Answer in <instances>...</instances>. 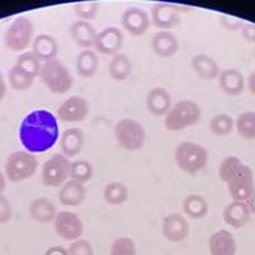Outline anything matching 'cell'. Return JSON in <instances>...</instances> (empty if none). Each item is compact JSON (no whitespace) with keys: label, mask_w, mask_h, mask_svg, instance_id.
I'll return each instance as SVG.
<instances>
[{"label":"cell","mask_w":255,"mask_h":255,"mask_svg":"<svg viewBox=\"0 0 255 255\" xmlns=\"http://www.w3.org/2000/svg\"><path fill=\"white\" fill-rule=\"evenodd\" d=\"M254 58H255V49H254Z\"/></svg>","instance_id":"obj_48"},{"label":"cell","mask_w":255,"mask_h":255,"mask_svg":"<svg viewBox=\"0 0 255 255\" xmlns=\"http://www.w3.org/2000/svg\"><path fill=\"white\" fill-rule=\"evenodd\" d=\"M191 68L204 81H215L221 73L217 61L207 54H198L191 59Z\"/></svg>","instance_id":"obj_26"},{"label":"cell","mask_w":255,"mask_h":255,"mask_svg":"<svg viewBox=\"0 0 255 255\" xmlns=\"http://www.w3.org/2000/svg\"><path fill=\"white\" fill-rule=\"evenodd\" d=\"M190 9L183 5L156 3L151 8V23L161 31H170L181 23V13L189 12Z\"/></svg>","instance_id":"obj_9"},{"label":"cell","mask_w":255,"mask_h":255,"mask_svg":"<svg viewBox=\"0 0 255 255\" xmlns=\"http://www.w3.org/2000/svg\"><path fill=\"white\" fill-rule=\"evenodd\" d=\"M217 79L221 91L227 96L235 97V96L241 95L245 90V77L238 69L229 68V69L222 70Z\"/></svg>","instance_id":"obj_19"},{"label":"cell","mask_w":255,"mask_h":255,"mask_svg":"<svg viewBox=\"0 0 255 255\" xmlns=\"http://www.w3.org/2000/svg\"><path fill=\"white\" fill-rule=\"evenodd\" d=\"M227 189L232 199L236 202H247L255 190L253 168L244 163L238 172L229 180Z\"/></svg>","instance_id":"obj_10"},{"label":"cell","mask_w":255,"mask_h":255,"mask_svg":"<svg viewBox=\"0 0 255 255\" xmlns=\"http://www.w3.org/2000/svg\"><path fill=\"white\" fill-rule=\"evenodd\" d=\"M54 229L59 238L70 243L81 239L84 231L81 217L74 212L69 211L58 212L54 220Z\"/></svg>","instance_id":"obj_11"},{"label":"cell","mask_w":255,"mask_h":255,"mask_svg":"<svg viewBox=\"0 0 255 255\" xmlns=\"http://www.w3.org/2000/svg\"><path fill=\"white\" fill-rule=\"evenodd\" d=\"M32 50L36 55V58L41 63H47V61L55 60L59 52L58 41L52 37L51 35H38L33 38V42L31 45Z\"/></svg>","instance_id":"obj_21"},{"label":"cell","mask_w":255,"mask_h":255,"mask_svg":"<svg viewBox=\"0 0 255 255\" xmlns=\"http://www.w3.org/2000/svg\"><path fill=\"white\" fill-rule=\"evenodd\" d=\"M99 65L100 59L95 50H82L77 56L76 69L78 76L82 78H91L95 76L99 69Z\"/></svg>","instance_id":"obj_27"},{"label":"cell","mask_w":255,"mask_h":255,"mask_svg":"<svg viewBox=\"0 0 255 255\" xmlns=\"http://www.w3.org/2000/svg\"><path fill=\"white\" fill-rule=\"evenodd\" d=\"M174 159L181 171L194 175L202 171L208 163V151L198 143L181 142L175 148Z\"/></svg>","instance_id":"obj_2"},{"label":"cell","mask_w":255,"mask_h":255,"mask_svg":"<svg viewBox=\"0 0 255 255\" xmlns=\"http://www.w3.org/2000/svg\"><path fill=\"white\" fill-rule=\"evenodd\" d=\"M247 84H248V88H249L250 92L255 96V70L252 73V74H250L249 77H248Z\"/></svg>","instance_id":"obj_45"},{"label":"cell","mask_w":255,"mask_h":255,"mask_svg":"<svg viewBox=\"0 0 255 255\" xmlns=\"http://www.w3.org/2000/svg\"><path fill=\"white\" fill-rule=\"evenodd\" d=\"M15 65L19 68H22L23 70H26L27 73H29L31 76L38 77V73H40L41 69V63L36 55L33 54L32 51H26V52H22L19 56H18L17 61H15Z\"/></svg>","instance_id":"obj_37"},{"label":"cell","mask_w":255,"mask_h":255,"mask_svg":"<svg viewBox=\"0 0 255 255\" xmlns=\"http://www.w3.org/2000/svg\"><path fill=\"white\" fill-rule=\"evenodd\" d=\"M19 142L29 153H44L51 149L60 138L58 118L47 110H35L19 125Z\"/></svg>","instance_id":"obj_1"},{"label":"cell","mask_w":255,"mask_h":255,"mask_svg":"<svg viewBox=\"0 0 255 255\" xmlns=\"http://www.w3.org/2000/svg\"><path fill=\"white\" fill-rule=\"evenodd\" d=\"M33 82H35V77L31 76L29 73H27L22 68L17 67L15 64L14 67L9 69L8 83L14 91L28 90L32 84H33Z\"/></svg>","instance_id":"obj_32"},{"label":"cell","mask_w":255,"mask_h":255,"mask_svg":"<svg viewBox=\"0 0 255 255\" xmlns=\"http://www.w3.org/2000/svg\"><path fill=\"white\" fill-rule=\"evenodd\" d=\"M202 119V109L190 100H181L172 105L171 110L165 116V128L168 131H181L193 125H197Z\"/></svg>","instance_id":"obj_3"},{"label":"cell","mask_w":255,"mask_h":255,"mask_svg":"<svg viewBox=\"0 0 255 255\" xmlns=\"http://www.w3.org/2000/svg\"><path fill=\"white\" fill-rule=\"evenodd\" d=\"M183 211L191 220H202L208 215L209 204L202 195L189 194L183 202Z\"/></svg>","instance_id":"obj_28"},{"label":"cell","mask_w":255,"mask_h":255,"mask_svg":"<svg viewBox=\"0 0 255 255\" xmlns=\"http://www.w3.org/2000/svg\"><path fill=\"white\" fill-rule=\"evenodd\" d=\"M13 216V208L8 198L0 194V223H8Z\"/></svg>","instance_id":"obj_41"},{"label":"cell","mask_w":255,"mask_h":255,"mask_svg":"<svg viewBox=\"0 0 255 255\" xmlns=\"http://www.w3.org/2000/svg\"><path fill=\"white\" fill-rule=\"evenodd\" d=\"M90 114V105L87 100L81 96H72L59 106L58 120L63 123H81Z\"/></svg>","instance_id":"obj_12"},{"label":"cell","mask_w":255,"mask_h":255,"mask_svg":"<svg viewBox=\"0 0 255 255\" xmlns=\"http://www.w3.org/2000/svg\"><path fill=\"white\" fill-rule=\"evenodd\" d=\"M241 37L250 44H255V23H245L241 29Z\"/></svg>","instance_id":"obj_42"},{"label":"cell","mask_w":255,"mask_h":255,"mask_svg":"<svg viewBox=\"0 0 255 255\" xmlns=\"http://www.w3.org/2000/svg\"><path fill=\"white\" fill-rule=\"evenodd\" d=\"M44 255H68V249L60 245H54V247H50Z\"/></svg>","instance_id":"obj_43"},{"label":"cell","mask_w":255,"mask_h":255,"mask_svg":"<svg viewBox=\"0 0 255 255\" xmlns=\"http://www.w3.org/2000/svg\"><path fill=\"white\" fill-rule=\"evenodd\" d=\"M151 17L144 9L138 6L128 8L122 15V26L131 36L144 35L151 27Z\"/></svg>","instance_id":"obj_14"},{"label":"cell","mask_w":255,"mask_h":255,"mask_svg":"<svg viewBox=\"0 0 255 255\" xmlns=\"http://www.w3.org/2000/svg\"><path fill=\"white\" fill-rule=\"evenodd\" d=\"M72 162L63 153H55L42 165L41 179L42 183L50 188H58L70 179Z\"/></svg>","instance_id":"obj_8"},{"label":"cell","mask_w":255,"mask_h":255,"mask_svg":"<svg viewBox=\"0 0 255 255\" xmlns=\"http://www.w3.org/2000/svg\"><path fill=\"white\" fill-rule=\"evenodd\" d=\"M35 27L29 18L17 17L4 33V46L12 51H24L33 42Z\"/></svg>","instance_id":"obj_7"},{"label":"cell","mask_w":255,"mask_h":255,"mask_svg":"<svg viewBox=\"0 0 255 255\" xmlns=\"http://www.w3.org/2000/svg\"><path fill=\"white\" fill-rule=\"evenodd\" d=\"M124 35L122 29L115 26L106 27L101 32H97L95 41V51L102 55H115L122 50Z\"/></svg>","instance_id":"obj_13"},{"label":"cell","mask_w":255,"mask_h":255,"mask_svg":"<svg viewBox=\"0 0 255 255\" xmlns=\"http://www.w3.org/2000/svg\"><path fill=\"white\" fill-rule=\"evenodd\" d=\"M93 176L92 163L86 159H76L70 165V179L81 184L88 183Z\"/></svg>","instance_id":"obj_34"},{"label":"cell","mask_w":255,"mask_h":255,"mask_svg":"<svg viewBox=\"0 0 255 255\" xmlns=\"http://www.w3.org/2000/svg\"><path fill=\"white\" fill-rule=\"evenodd\" d=\"M250 209L247 202H236L232 200L231 203L227 204L223 209L222 217L229 226L234 229L244 227L250 220Z\"/></svg>","instance_id":"obj_23"},{"label":"cell","mask_w":255,"mask_h":255,"mask_svg":"<svg viewBox=\"0 0 255 255\" xmlns=\"http://www.w3.org/2000/svg\"><path fill=\"white\" fill-rule=\"evenodd\" d=\"M61 153L68 158L77 157L84 145V134L79 128H68L59 138Z\"/></svg>","instance_id":"obj_18"},{"label":"cell","mask_w":255,"mask_h":255,"mask_svg":"<svg viewBox=\"0 0 255 255\" xmlns=\"http://www.w3.org/2000/svg\"><path fill=\"white\" fill-rule=\"evenodd\" d=\"M109 76L114 79V81L123 82L128 79V77L130 76L131 72V63L130 59L128 58L123 52H118L111 58L110 63H109Z\"/></svg>","instance_id":"obj_29"},{"label":"cell","mask_w":255,"mask_h":255,"mask_svg":"<svg viewBox=\"0 0 255 255\" xmlns=\"http://www.w3.org/2000/svg\"><path fill=\"white\" fill-rule=\"evenodd\" d=\"M208 248L211 255H235L238 250L235 238L227 230L215 232L209 238Z\"/></svg>","instance_id":"obj_20"},{"label":"cell","mask_w":255,"mask_h":255,"mask_svg":"<svg viewBox=\"0 0 255 255\" xmlns=\"http://www.w3.org/2000/svg\"><path fill=\"white\" fill-rule=\"evenodd\" d=\"M5 93H6V83H5V79H4L3 73L0 72V101L5 97Z\"/></svg>","instance_id":"obj_44"},{"label":"cell","mask_w":255,"mask_h":255,"mask_svg":"<svg viewBox=\"0 0 255 255\" xmlns=\"http://www.w3.org/2000/svg\"><path fill=\"white\" fill-rule=\"evenodd\" d=\"M247 204L250 209V213L252 215H255V190L252 195H250L249 199L247 200Z\"/></svg>","instance_id":"obj_46"},{"label":"cell","mask_w":255,"mask_h":255,"mask_svg":"<svg viewBox=\"0 0 255 255\" xmlns=\"http://www.w3.org/2000/svg\"><path fill=\"white\" fill-rule=\"evenodd\" d=\"M220 22L222 24L223 28H226L227 31H231V32H236V31H241L245 24L243 19H239V18L235 17H231V15H226V14H222L220 17Z\"/></svg>","instance_id":"obj_40"},{"label":"cell","mask_w":255,"mask_h":255,"mask_svg":"<svg viewBox=\"0 0 255 255\" xmlns=\"http://www.w3.org/2000/svg\"><path fill=\"white\" fill-rule=\"evenodd\" d=\"M145 106L153 116H166L172 108L171 95L163 87L152 88L145 97Z\"/></svg>","instance_id":"obj_16"},{"label":"cell","mask_w":255,"mask_h":255,"mask_svg":"<svg viewBox=\"0 0 255 255\" xmlns=\"http://www.w3.org/2000/svg\"><path fill=\"white\" fill-rule=\"evenodd\" d=\"M235 129L241 138L255 140V111H245L235 120Z\"/></svg>","instance_id":"obj_31"},{"label":"cell","mask_w":255,"mask_h":255,"mask_svg":"<svg viewBox=\"0 0 255 255\" xmlns=\"http://www.w3.org/2000/svg\"><path fill=\"white\" fill-rule=\"evenodd\" d=\"M151 47L159 58H172L179 51V40L171 31H158L152 37Z\"/></svg>","instance_id":"obj_17"},{"label":"cell","mask_w":255,"mask_h":255,"mask_svg":"<svg viewBox=\"0 0 255 255\" xmlns=\"http://www.w3.org/2000/svg\"><path fill=\"white\" fill-rule=\"evenodd\" d=\"M38 161L35 154L27 151L10 153L5 162V177L12 183H22L36 174Z\"/></svg>","instance_id":"obj_6"},{"label":"cell","mask_w":255,"mask_h":255,"mask_svg":"<svg viewBox=\"0 0 255 255\" xmlns=\"http://www.w3.org/2000/svg\"><path fill=\"white\" fill-rule=\"evenodd\" d=\"M73 12L81 20L90 22L99 15L100 4L97 1H79L73 5Z\"/></svg>","instance_id":"obj_36"},{"label":"cell","mask_w":255,"mask_h":255,"mask_svg":"<svg viewBox=\"0 0 255 255\" xmlns=\"http://www.w3.org/2000/svg\"><path fill=\"white\" fill-rule=\"evenodd\" d=\"M68 255H93V248L90 241L81 238L70 243Z\"/></svg>","instance_id":"obj_39"},{"label":"cell","mask_w":255,"mask_h":255,"mask_svg":"<svg viewBox=\"0 0 255 255\" xmlns=\"http://www.w3.org/2000/svg\"><path fill=\"white\" fill-rule=\"evenodd\" d=\"M243 165V161L236 156H229L226 157V158H223L222 162L220 163V167H218L220 179L222 180L223 183L227 184L229 183V180L238 172V170Z\"/></svg>","instance_id":"obj_35"},{"label":"cell","mask_w":255,"mask_h":255,"mask_svg":"<svg viewBox=\"0 0 255 255\" xmlns=\"http://www.w3.org/2000/svg\"><path fill=\"white\" fill-rule=\"evenodd\" d=\"M110 255H136V245L133 239L122 236L113 241Z\"/></svg>","instance_id":"obj_38"},{"label":"cell","mask_w":255,"mask_h":255,"mask_svg":"<svg viewBox=\"0 0 255 255\" xmlns=\"http://www.w3.org/2000/svg\"><path fill=\"white\" fill-rule=\"evenodd\" d=\"M235 129V120L227 114H218L209 120V130L216 136H226Z\"/></svg>","instance_id":"obj_33"},{"label":"cell","mask_w":255,"mask_h":255,"mask_svg":"<svg viewBox=\"0 0 255 255\" xmlns=\"http://www.w3.org/2000/svg\"><path fill=\"white\" fill-rule=\"evenodd\" d=\"M87 190L84 188V184L78 183L76 180H68L63 184L59 190V202L65 207H78L86 199Z\"/></svg>","instance_id":"obj_22"},{"label":"cell","mask_w":255,"mask_h":255,"mask_svg":"<svg viewBox=\"0 0 255 255\" xmlns=\"http://www.w3.org/2000/svg\"><path fill=\"white\" fill-rule=\"evenodd\" d=\"M114 135L118 144L129 152L139 151L145 142L144 127L130 118H125L116 123Z\"/></svg>","instance_id":"obj_5"},{"label":"cell","mask_w":255,"mask_h":255,"mask_svg":"<svg viewBox=\"0 0 255 255\" xmlns=\"http://www.w3.org/2000/svg\"><path fill=\"white\" fill-rule=\"evenodd\" d=\"M69 31L73 41H74L79 47H82L83 50H88L91 49V47H93L97 32H96L95 27H93L90 22H86V20L81 19L74 20V22L70 24Z\"/></svg>","instance_id":"obj_25"},{"label":"cell","mask_w":255,"mask_h":255,"mask_svg":"<svg viewBox=\"0 0 255 255\" xmlns=\"http://www.w3.org/2000/svg\"><path fill=\"white\" fill-rule=\"evenodd\" d=\"M128 198H129V189L125 184L113 181L104 188L105 202L111 206H120L127 202Z\"/></svg>","instance_id":"obj_30"},{"label":"cell","mask_w":255,"mask_h":255,"mask_svg":"<svg viewBox=\"0 0 255 255\" xmlns=\"http://www.w3.org/2000/svg\"><path fill=\"white\" fill-rule=\"evenodd\" d=\"M6 188V179H5V175L3 172L0 171V194H3V191L5 190Z\"/></svg>","instance_id":"obj_47"},{"label":"cell","mask_w":255,"mask_h":255,"mask_svg":"<svg viewBox=\"0 0 255 255\" xmlns=\"http://www.w3.org/2000/svg\"><path fill=\"white\" fill-rule=\"evenodd\" d=\"M28 212L32 220L40 223L54 222L56 215H58L55 203L45 197L36 198L32 200L28 207Z\"/></svg>","instance_id":"obj_24"},{"label":"cell","mask_w":255,"mask_h":255,"mask_svg":"<svg viewBox=\"0 0 255 255\" xmlns=\"http://www.w3.org/2000/svg\"><path fill=\"white\" fill-rule=\"evenodd\" d=\"M189 222L183 215L171 213L162 221V234L170 243H181L189 235Z\"/></svg>","instance_id":"obj_15"},{"label":"cell","mask_w":255,"mask_h":255,"mask_svg":"<svg viewBox=\"0 0 255 255\" xmlns=\"http://www.w3.org/2000/svg\"><path fill=\"white\" fill-rule=\"evenodd\" d=\"M38 78L50 92L55 95H64L73 87V77L69 69L58 59L41 65Z\"/></svg>","instance_id":"obj_4"}]
</instances>
